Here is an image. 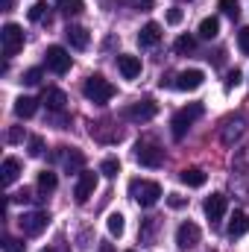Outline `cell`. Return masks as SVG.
I'll return each mask as SVG.
<instances>
[{
  "instance_id": "6da1fadb",
  "label": "cell",
  "mask_w": 249,
  "mask_h": 252,
  "mask_svg": "<svg viewBox=\"0 0 249 252\" xmlns=\"http://www.w3.org/2000/svg\"><path fill=\"white\" fill-rule=\"evenodd\" d=\"M129 196H132L138 205L150 208V205H156V202L161 199V185H158V182H150V179H132V182H129Z\"/></svg>"
},
{
  "instance_id": "7a4b0ae2",
  "label": "cell",
  "mask_w": 249,
  "mask_h": 252,
  "mask_svg": "<svg viewBox=\"0 0 249 252\" xmlns=\"http://www.w3.org/2000/svg\"><path fill=\"white\" fill-rule=\"evenodd\" d=\"M82 94H85L91 103L103 106V103H109V100L115 97V85H112L109 79H103L100 73H94V76H88V79H85V85H82Z\"/></svg>"
},
{
  "instance_id": "3957f363",
  "label": "cell",
  "mask_w": 249,
  "mask_h": 252,
  "mask_svg": "<svg viewBox=\"0 0 249 252\" xmlns=\"http://www.w3.org/2000/svg\"><path fill=\"white\" fill-rule=\"evenodd\" d=\"M202 118V103H190V106H185V109H179L176 115H173V121H170V126H173V138L176 141H182L187 135V129L193 126V121H199Z\"/></svg>"
},
{
  "instance_id": "277c9868",
  "label": "cell",
  "mask_w": 249,
  "mask_h": 252,
  "mask_svg": "<svg viewBox=\"0 0 249 252\" xmlns=\"http://www.w3.org/2000/svg\"><path fill=\"white\" fill-rule=\"evenodd\" d=\"M135 161L144 164V167H161V161H164V150H161L156 141L141 138V141L135 144Z\"/></svg>"
},
{
  "instance_id": "5b68a950",
  "label": "cell",
  "mask_w": 249,
  "mask_h": 252,
  "mask_svg": "<svg viewBox=\"0 0 249 252\" xmlns=\"http://www.w3.org/2000/svg\"><path fill=\"white\" fill-rule=\"evenodd\" d=\"M47 223H50V214H47V211H27V214H21V217H18L21 232H24V235H30V238L41 235V232L47 229Z\"/></svg>"
},
{
  "instance_id": "8992f818",
  "label": "cell",
  "mask_w": 249,
  "mask_h": 252,
  "mask_svg": "<svg viewBox=\"0 0 249 252\" xmlns=\"http://www.w3.org/2000/svg\"><path fill=\"white\" fill-rule=\"evenodd\" d=\"M0 44H3V56H15L24 47V30L18 24H6L0 30Z\"/></svg>"
},
{
  "instance_id": "52a82bcc",
  "label": "cell",
  "mask_w": 249,
  "mask_h": 252,
  "mask_svg": "<svg viewBox=\"0 0 249 252\" xmlns=\"http://www.w3.org/2000/svg\"><path fill=\"white\" fill-rule=\"evenodd\" d=\"M156 112H158V106L153 100H138V103H132V106L124 109V118L126 121H135V124H147V121L156 118Z\"/></svg>"
},
{
  "instance_id": "ba28073f",
  "label": "cell",
  "mask_w": 249,
  "mask_h": 252,
  "mask_svg": "<svg viewBox=\"0 0 249 252\" xmlns=\"http://www.w3.org/2000/svg\"><path fill=\"white\" fill-rule=\"evenodd\" d=\"M53 158L62 164L67 173H82V167H85V156L79 150H73V147H59Z\"/></svg>"
},
{
  "instance_id": "9c48e42d",
  "label": "cell",
  "mask_w": 249,
  "mask_h": 252,
  "mask_svg": "<svg viewBox=\"0 0 249 252\" xmlns=\"http://www.w3.org/2000/svg\"><path fill=\"white\" fill-rule=\"evenodd\" d=\"M44 62H47V67H50L53 73H67L73 59H70V53H67L64 47L53 44V47H47V53H44Z\"/></svg>"
},
{
  "instance_id": "30bf717a",
  "label": "cell",
  "mask_w": 249,
  "mask_h": 252,
  "mask_svg": "<svg viewBox=\"0 0 249 252\" xmlns=\"http://www.w3.org/2000/svg\"><path fill=\"white\" fill-rule=\"evenodd\" d=\"M226 208H229L226 193H211V196L205 199V217H208L211 223H220L223 214H226Z\"/></svg>"
},
{
  "instance_id": "8fae6325",
  "label": "cell",
  "mask_w": 249,
  "mask_h": 252,
  "mask_svg": "<svg viewBox=\"0 0 249 252\" xmlns=\"http://www.w3.org/2000/svg\"><path fill=\"white\" fill-rule=\"evenodd\" d=\"M202 82H205V73H202V70H196V67L176 73V79H173V85H176L179 91H196Z\"/></svg>"
},
{
  "instance_id": "7c38bea8",
  "label": "cell",
  "mask_w": 249,
  "mask_h": 252,
  "mask_svg": "<svg viewBox=\"0 0 249 252\" xmlns=\"http://www.w3.org/2000/svg\"><path fill=\"white\" fill-rule=\"evenodd\" d=\"M94 188H97V173L82 170V173H79V182H76V188H73L76 202H88V199H91V193H94Z\"/></svg>"
},
{
  "instance_id": "4fadbf2b",
  "label": "cell",
  "mask_w": 249,
  "mask_h": 252,
  "mask_svg": "<svg viewBox=\"0 0 249 252\" xmlns=\"http://www.w3.org/2000/svg\"><path fill=\"white\" fill-rule=\"evenodd\" d=\"M176 244H179V250H193L196 244H199V226L196 223H182L179 229H176Z\"/></svg>"
},
{
  "instance_id": "5bb4252c",
  "label": "cell",
  "mask_w": 249,
  "mask_h": 252,
  "mask_svg": "<svg viewBox=\"0 0 249 252\" xmlns=\"http://www.w3.org/2000/svg\"><path fill=\"white\" fill-rule=\"evenodd\" d=\"M41 103L47 106V112H64V106H67V94H64L62 88H44Z\"/></svg>"
},
{
  "instance_id": "9a60e30c",
  "label": "cell",
  "mask_w": 249,
  "mask_h": 252,
  "mask_svg": "<svg viewBox=\"0 0 249 252\" xmlns=\"http://www.w3.org/2000/svg\"><path fill=\"white\" fill-rule=\"evenodd\" d=\"M158 41H161V24L150 21L147 27H141V32H138V44L141 47H156Z\"/></svg>"
},
{
  "instance_id": "2e32d148",
  "label": "cell",
  "mask_w": 249,
  "mask_h": 252,
  "mask_svg": "<svg viewBox=\"0 0 249 252\" xmlns=\"http://www.w3.org/2000/svg\"><path fill=\"white\" fill-rule=\"evenodd\" d=\"M118 70L124 73V79H135V76H141V59L138 56H118Z\"/></svg>"
},
{
  "instance_id": "e0dca14e",
  "label": "cell",
  "mask_w": 249,
  "mask_h": 252,
  "mask_svg": "<svg viewBox=\"0 0 249 252\" xmlns=\"http://www.w3.org/2000/svg\"><path fill=\"white\" fill-rule=\"evenodd\" d=\"M64 38H67V44H70L73 50H85L88 41H91L85 27H67V30H64Z\"/></svg>"
},
{
  "instance_id": "ac0fdd59",
  "label": "cell",
  "mask_w": 249,
  "mask_h": 252,
  "mask_svg": "<svg viewBox=\"0 0 249 252\" xmlns=\"http://www.w3.org/2000/svg\"><path fill=\"white\" fill-rule=\"evenodd\" d=\"M179 179L185 182L187 188H202L208 176H205V170H199V167H185V170L179 173Z\"/></svg>"
},
{
  "instance_id": "d6986e66",
  "label": "cell",
  "mask_w": 249,
  "mask_h": 252,
  "mask_svg": "<svg viewBox=\"0 0 249 252\" xmlns=\"http://www.w3.org/2000/svg\"><path fill=\"white\" fill-rule=\"evenodd\" d=\"M249 232V217L244 211H235V217L229 220V238H241Z\"/></svg>"
},
{
  "instance_id": "ffe728a7",
  "label": "cell",
  "mask_w": 249,
  "mask_h": 252,
  "mask_svg": "<svg viewBox=\"0 0 249 252\" xmlns=\"http://www.w3.org/2000/svg\"><path fill=\"white\" fill-rule=\"evenodd\" d=\"M35 109H38V100L35 97H18L15 100V115L18 118H32Z\"/></svg>"
},
{
  "instance_id": "44dd1931",
  "label": "cell",
  "mask_w": 249,
  "mask_h": 252,
  "mask_svg": "<svg viewBox=\"0 0 249 252\" xmlns=\"http://www.w3.org/2000/svg\"><path fill=\"white\" fill-rule=\"evenodd\" d=\"M0 173H3V185L9 188V185L18 179V173H21V164H18V158H6V161H3V167H0Z\"/></svg>"
},
{
  "instance_id": "7402d4cb",
  "label": "cell",
  "mask_w": 249,
  "mask_h": 252,
  "mask_svg": "<svg viewBox=\"0 0 249 252\" xmlns=\"http://www.w3.org/2000/svg\"><path fill=\"white\" fill-rule=\"evenodd\" d=\"M217 32H220V21L211 15V18H202V24H199V38H217Z\"/></svg>"
},
{
  "instance_id": "603a6c76",
  "label": "cell",
  "mask_w": 249,
  "mask_h": 252,
  "mask_svg": "<svg viewBox=\"0 0 249 252\" xmlns=\"http://www.w3.org/2000/svg\"><path fill=\"white\" fill-rule=\"evenodd\" d=\"M244 132V121L235 118V121H226V129H223V144H235V138H241Z\"/></svg>"
},
{
  "instance_id": "cb8c5ba5",
  "label": "cell",
  "mask_w": 249,
  "mask_h": 252,
  "mask_svg": "<svg viewBox=\"0 0 249 252\" xmlns=\"http://www.w3.org/2000/svg\"><path fill=\"white\" fill-rule=\"evenodd\" d=\"M56 185H59V179H56L53 170H41V173H38V190H41V193H53Z\"/></svg>"
},
{
  "instance_id": "d4e9b609",
  "label": "cell",
  "mask_w": 249,
  "mask_h": 252,
  "mask_svg": "<svg viewBox=\"0 0 249 252\" xmlns=\"http://www.w3.org/2000/svg\"><path fill=\"white\" fill-rule=\"evenodd\" d=\"M106 226H109V235L112 238H121L124 235V214L121 211H112L109 220H106Z\"/></svg>"
},
{
  "instance_id": "484cf974",
  "label": "cell",
  "mask_w": 249,
  "mask_h": 252,
  "mask_svg": "<svg viewBox=\"0 0 249 252\" xmlns=\"http://www.w3.org/2000/svg\"><path fill=\"white\" fill-rule=\"evenodd\" d=\"M193 47H196V38H193V35H179V38L173 41V50H176L179 56H187V53H193Z\"/></svg>"
},
{
  "instance_id": "4316f807",
  "label": "cell",
  "mask_w": 249,
  "mask_h": 252,
  "mask_svg": "<svg viewBox=\"0 0 249 252\" xmlns=\"http://www.w3.org/2000/svg\"><path fill=\"white\" fill-rule=\"evenodd\" d=\"M47 18H50V9H47V3H35V6H30V21L41 24V21H47Z\"/></svg>"
},
{
  "instance_id": "83f0119b",
  "label": "cell",
  "mask_w": 249,
  "mask_h": 252,
  "mask_svg": "<svg viewBox=\"0 0 249 252\" xmlns=\"http://www.w3.org/2000/svg\"><path fill=\"white\" fill-rule=\"evenodd\" d=\"M56 6L62 9L64 15H79L85 6H82V0H56Z\"/></svg>"
},
{
  "instance_id": "f1b7e54d",
  "label": "cell",
  "mask_w": 249,
  "mask_h": 252,
  "mask_svg": "<svg viewBox=\"0 0 249 252\" xmlns=\"http://www.w3.org/2000/svg\"><path fill=\"white\" fill-rule=\"evenodd\" d=\"M100 173L109 176V179H115V176L121 173V161H118V158H106V161L100 164Z\"/></svg>"
},
{
  "instance_id": "f546056e",
  "label": "cell",
  "mask_w": 249,
  "mask_h": 252,
  "mask_svg": "<svg viewBox=\"0 0 249 252\" xmlns=\"http://www.w3.org/2000/svg\"><path fill=\"white\" fill-rule=\"evenodd\" d=\"M220 9H223V15H229V18H235V21H238V15H241L238 0H220Z\"/></svg>"
},
{
  "instance_id": "4dcf8cb0",
  "label": "cell",
  "mask_w": 249,
  "mask_h": 252,
  "mask_svg": "<svg viewBox=\"0 0 249 252\" xmlns=\"http://www.w3.org/2000/svg\"><path fill=\"white\" fill-rule=\"evenodd\" d=\"M41 153H44V141H41L38 135H32V138H30V156H32V158H38Z\"/></svg>"
},
{
  "instance_id": "1f68e13d",
  "label": "cell",
  "mask_w": 249,
  "mask_h": 252,
  "mask_svg": "<svg viewBox=\"0 0 249 252\" xmlns=\"http://www.w3.org/2000/svg\"><path fill=\"white\" fill-rule=\"evenodd\" d=\"M238 47H241L244 56H249V27H244V30L238 32Z\"/></svg>"
},
{
  "instance_id": "d6a6232c",
  "label": "cell",
  "mask_w": 249,
  "mask_h": 252,
  "mask_svg": "<svg viewBox=\"0 0 249 252\" xmlns=\"http://www.w3.org/2000/svg\"><path fill=\"white\" fill-rule=\"evenodd\" d=\"M24 82H27V85H38V82H41V67H30V70L24 73Z\"/></svg>"
},
{
  "instance_id": "836d02e7",
  "label": "cell",
  "mask_w": 249,
  "mask_h": 252,
  "mask_svg": "<svg viewBox=\"0 0 249 252\" xmlns=\"http://www.w3.org/2000/svg\"><path fill=\"white\" fill-rule=\"evenodd\" d=\"M241 79H244V73L235 67V70H229V76H226V88H238L241 85Z\"/></svg>"
},
{
  "instance_id": "e575fe53",
  "label": "cell",
  "mask_w": 249,
  "mask_h": 252,
  "mask_svg": "<svg viewBox=\"0 0 249 252\" xmlns=\"http://www.w3.org/2000/svg\"><path fill=\"white\" fill-rule=\"evenodd\" d=\"M182 18H185V12H182V9H170V12H167V24H173V27H176V24H182Z\"/></svg>"
},
{
  "instance_id": "d590c367",
  "label": "cell",
  "mask_w": 249,
  "mask_h": 252,
  "mask_svg": "<svg viewBox=\"0 0 249 252\" xmlns=\"http://www.w3.org/2000/svg\"><path fill=\"white\" fill-rule=\"evenodd\" d=\"M3 247H6V252H21V250H24V244H21V241H15V238H6V241H3Z\"/></svg>"
},
{
  "instance_id": "8d00e7d4",
  "label": "cell",
  "mask_w": 249,
  "mask_h": 252,
  "mask_svg": "<svg viewBox=\"0 0 249 252\" xmlns=\"http://www.w3.org/2000/svg\"><path fill=\"white\" fill-rule=\"evenodd\" d=\"M167 205H170V208H182V205H185V196H179V193H167Z\"/></svg>"
},
{
  "instance_id": "74e56055",
  "label": "cell",
  "mask_w": 249,
  "mask_h": 252,
  "mask_svg": "<svg viewBox=\"0 0 249 252\" xmlns=\"http://www.w3.org/2000/svg\"><path fill=\"white\" fill-rule=\"evenodd\" d=\"M129 3H132V6H135V9H141V12H150V9H153V3H156V0H129Z\"/></svg>"
},
{
  "instance_id": "f35d334b",
  "label": "cell",
  "mask_w": 249,
  "mask_h": 252,
  "mask_svg": "<svg viewBox=\"0 0 249 252\" xmlns=\"http://www.w3.org/2000/svg\"><path fill=\"white\" fill-rule=\"evenodd\" d=\"M12 199H15V202H30V199H32V196H30V190L24 188V190H18V193H15V196H12Z\"/></svg>"
},
{
  "instance_id": "ab89813d",
  "label": "cell",
  "mask_w": 249,
  "mask_h": 252,
  "mask_svg": "<svg viewBox=\"0 0 249 252\" xmlns=\"http://www.w3.org/2000/svg\"><path fill=\"white\" fill-rule=\"evenodd\" d=\"M21 138H24V132H21V129H12V132H9V141H12V144H18Z\"/></svg>"
},
{
  "instance_id": "60d3db41",
  "label": "cell",
  "mask_w": 249,
  "mask_h": 252,
  "mask_svg": "<svg viewBox=\"0 0 249 252\" xmlns=\"http://www.w3.org/2000/svg\"><path fill=\"white\" fill-rule=\"evenodd\" d=\"M41 252H70L64 244H56V247H47V250H41Z\"/></svg>"
},
{
  "instance_id": "b9f144b4",
  "label": "cell",
  "mask_w": 249,
  "mask_h": 252,
  "mask_svg": "<svg viewBox=\"0 0 249 252\" xmlns=\"http://www.w3.org/2000/svg\"><path fill=\"white\" fill-rule=\"evenodd\" d=\"M3 9H12V0H3Z\"/></svg>"
},
{
  "instance_id": "7bdbcfd3",
  "label": "cell",
  "mask_w": 249,
  "mask_h": 252,
  "mask_svg": "<svg viewBox=\"0 0 249 252\" xmlns=\"http://www.w3.org/2000/svg\"><path fill=\"white\" fill-rule=\"evenodd\" d=\"M126 252H135V250H126Z\"/></svg>"
}]
</instances>
